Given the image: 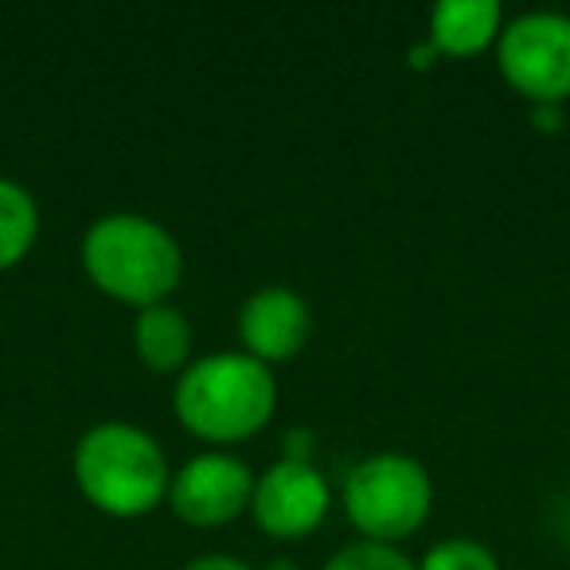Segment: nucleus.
I'll list each match as a JSON object with an SVG mask.
<instances>
[{
    "instance_id": "nucleus-1",
    "label": "nucleus",
    "mask_w": 570,
    "mask_h": 570,
    "mask_svg": "<svg viewBox=\"0 0 570 570\" xmlns=\"http://www.w3.org/2000/svg\"><path fill=\"white\" fill-rule=\"evenodd\" d=\"M184 430L212 445H235L254 438L277 406V383L262 360L246 352H215L188 364L173 391Z\"/></svg>"
},
{
    "instance_id": "nucleus-2",
    "label": "nucleus",
    "mask_w": 570,
    "mask_h": 570,
    "mask_svg": "<svg viewBox=\"0 0 570 570\" xmlns=\"http://www.w3.org/2000/svg\"><path fill=\"white\" fill-rule=\"evenodd\" d=\"M82 269L106 297L149 309L165 305V297L180 285L184 254L149 215L118 212L90 223L82 235Z\"/></svg>"
},
{
    "instance_id": "nucleus-3",
    "label": "nucleus",
    "mask_w": 570,
    "mask_h": 570,
    "mask_svg": "<svg viewBox=\"0 0 570 570\" xmlns=\"http://www.w3.org/2000/svg\"><path fill=\"white\" fill-rule=\"evenodd\" d=\"M75 481L98 512L134 520L168 497L173 476L153 434L129 422H102L75 445Z\"/></svg>"
},
{
    "instance_id": "nucleus-4",
    "label": "nucleus",
    "mask_w": 570,
    "mask_h": 570,
    "mask_svg": "<svg viewBox=\"0 0 570 570\" xmlns=\"http://www.w3.org/2000/svg\"><path fill=\"white\" fill-rule=\"evenodd\" d=\"M430 504L434 484L406 453H375L344 481V512L367 543L395 547L399 539H411L426 523Z\"/></svg>"
},
{
    "instance_id": "nucleus-5",
    "label": "nucleus",
    "mask_w": 570,
    "mask_h": 570,
    "mask_svg": "<svg viewBox=\"0 0 570 570\" xmlns=\"http://www.w3.org/2000/svg\"><path fill=\"white\" fill-rule=\"evenodd\" d=\"M497 63L515 95L535 106H562L570 98V17H515L497 40Z\"/></svg>"
},
{
    "instance_id": "nucleus-6",
    "label": "nucleus",
    "mask_w": 570,
    "mask_h": 570,
    "mask_svg": "<svg viewBox=\"0 0 570 570\" xmlns=\"http://www.w3.org/2000/svg\"><path fill=\"white\" fill-rule=\"evenodd\" d=\"M254 500V473L230 453H199L168 484V504L184 523L223 528Z\"/></svg>"
},
{
    "instance_id": "nucleus-7",
    "label": "nucleus",
    "mask_w": 570,
    "mask_h": 570,
    "mask_svg": "<svg viewBox=\"0 0 570 570\" xmlns=\"http://www.w3.org/2000/svg\"><path fill=\"white\" fill-rule=\"evenodd\" d=\"M328 484L313 461H277L254 481L250 512L274 539H305L328 515Z\"/></svg>"
},
{
    "instance_id": "nucleus-8",
    "label": "nucleus",
    "mask_w": 570,
    "mask_h": 570,
    "mask_svg": "<svg viewBox=\"0 0 570 570\" xmlns=\"http://www.w3.org/2000/svg\"><path fill=\"white\" fill-rule=\"evenodd\" d=\"M313 333V313L302 294L285 289V285H266L258 294H250L238 313V336H243L246 356L262 360V364H277V360H294L297 352L309 344Z\"/></svg>"
},
{
    "instance_id": "nucleus-9",
    "label": "nucleus",
    "mask_w": 570,
    "mask_h": 570,
    "mask_svg": "<svg viewBox=\"0 0 570 570\" xmlns=\"http://www.w3.org/2000/svg\"><path fill=\"white\" fill-rule=\"evenodd\" d=\"M500 20L497 0H442L430 9V48L458 59L476 56L500 40Z\"/></svg>"
},
{
    "instance_id": "nucleus-10",
    "label": "nucleus",
    "mask_w": 570,
    "mask_h": 570,
    "mask_svg": "<svg viewBox=\"0 0 570 570\" xmlns=\"http://www.w3.org/2000/svg\"><path fill=\"white\" fill-rule=\"evenodd\" d=\"M134 348L141 364L157 375H173L188 367L191 356V325L176 305H149L134 321Z\"/></svg>"
},
{
    "instance_id": "nucleus-11",
    "label": "nucleus",
    "mask_w": 570,
    "mask_h": 570,
    "mask_svg": "<svg viewBox=\"0 0 570 570\" xmlns=\"http://www.w3.org/2000/svg\"><path fill=\"white\" fill-rule=\"evenodd\" d=\"M36 235H40V207H36L32 191L0 176V269L28 258Z\"/></svg>"
},
{
    "instance_id": "nucleus-12",
    "label": "nucleus",
    "mask_w": 570,
    "mask_h": 570,
    "mask_svg": "<svg viewBox=\"0 0 570 570\" xmlns=\"http://www.w3.org/2000/svg\"><path fill=\"white\" fill-rule=\"evenodd\" d=\"M419 570H500L497 554L473 539H442L426 551Z\"/></svg>"
},
{
    "instance_id": "nucleus-13",
    "label": "nucleus",
    "mask_w": 570,
    "mask_h": 570,
    "mask_svg": "<svg viewBox=\"0 0 570 570\" xmlns=\"http://www.w3.org/2000/svg\"><path fill=\"white\" fill-rule=\"evenodd\" d=\"M325 570H414V562L406 559L399 547L356 539V543L341 547V551L325 562Z\"/></svg>"
},
{
    "instance_id": "nucleus-14",
    "label": "nucleus",
    "mask_w": 570,
    "mask_h": 570,
    "mask_svg": "<svg viewBox=\"0 0 570 570\" xmlns=\"http://www.w3.org/2000/svg\"><path fill=\"white\" fill-rule=\"evenodd\" d=\"M184 570H254V567H246L235 554H199V559H191Z\"/></svg>"
}]
</instances>
